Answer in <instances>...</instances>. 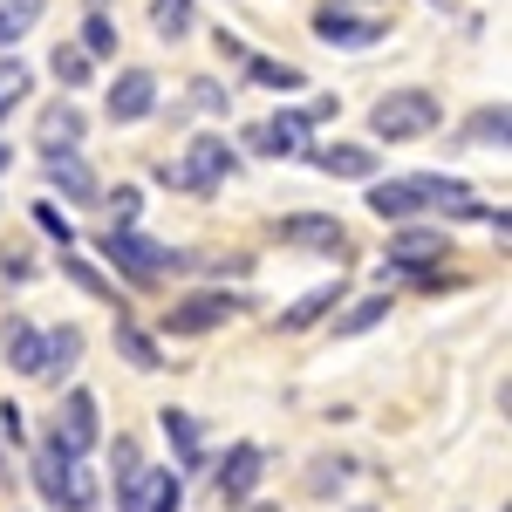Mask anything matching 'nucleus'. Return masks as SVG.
<instances>
[{"label": "nucleus", "instance_id": "6e6552de", "mask_svg": "<svg viewBox=\"0 0 512 512\" xmlns=\"http://www.w3.org/2000/svg\"><path fill=\"white\" fill-rule=\"evenodd\" d=\"M239 144H226V130H198L192 144L178 151V171H185V198H212L226 178L239 171Z\"/></svg>", "mask_w": 512, "mask_h": 512}, {"label": "nucleus", "instance_id": "c85d7f7f", "mask_svg": "<svg viewBox=\"0 0 512 512\" xmlns=\"http://www.w3.org/2000/svg\"><path fill=\"white\" fill-rule=\"evenodd\" d=\"M192 28H198V0H151V35L158 41H192Z\"/></svg>", "mask_w": 512, "mask_h": 512}, {"label": "nucleus", "instance_id": "7c9ffc66", "mask_svg": "<svg viewBox=\"0 0 512 512\" xmlns=\"http://www.w3.org/2000/svg\"><path fill=\"white\" fill-rule=\"evenodd\" d=\"M48 0H0V48H21V41L41 28Z\"/></svg>", "mask_w": 512, "mask_h": 512}, {"label": "nucleus", "instance_id": "f8f14e48", "mask_svg": "<svg viewBox=\"0 0 512 512\" xmlns=\"http://www.w3.org/2000/svg\"><path fill=\"white\" fill-rule=\"evenodd\" d=\"M48 431L62 437L76 458H89V451H103V396L89 390V383H69L62 390V403H55V417H48Z\"/></svg>", "mask_w": 512, "mask_h": 512}, {"label": "nucleus", "instance_id": "9b49d317", "mask_svg": "<svg viewBox=\"0 0 512 512\" xmlns=\"http://www.w3.org/2000/svg\"><path fill=\"white\" fill-rule=\"evenodd\" d=\"M410 178L424 192V212H437V219H458V226H485L492 219V198L478 192L472 178H458V171H410Z\"/></svg>", "mask_w": 512, "mask_h": 512}, {"label": "nucleus", "instance_id": "c756f323", "mask_svg": "<svg viewBox=\"0 0 512 512\" xmlns=\"http://www.w3.org/2000/svg\"><path fill=\"white\" fill-rule=\"evenodd\" d=\"M28 89H35V69L14 55V48H0V123L14 117L21 103H28Z\"/></svg>", "mask_w": 512, "mask_h": 512}, {"label": "nucleus", "instance_id": "aec40b11", "mask_svg": "<svg viewBox=\"0 0 512 512\" xmlns=\"http://www.w3.org/2000/svg\"><path fill=\"white\" fill-rule=\"evenodd\" d=\"M55 267H62V280L76 287L82 301H96V308H130L117 294V280H110V267L96 260V253H82V246H55Z\"/></svg>", "mask_w": 512, "mask_h": 512}, {"label": "nucleus", "instance_id": "a19ab883", "mask_svg": "<svg viewBox=\"0 0 512 512\" xmlns=\"http://www.w3.org/2000/svg\"><path fill=\"white\" fill-rule=\"evenodd\" d=\"M14 478H21V472H14V451L0 444V485H14Z\"/></svg>", "mask_w": 512, "mask_h": 512}, {"label": "nucleus", "instance_id": "c9c22d12", "mask_svg": "<svg viewBox=\"0 0 512 512\" xmlns=\"http://www.w3.org/2000/svg\"><path fill=\"white\" fill-rule=\"evenodd\" d=\"M144 512H185V472H171V465H151V492H144Z\"/></svg>", "mask_w": 512, "mask_h": 512}, {"label": "nucleus", "instance_id": "9d476101", "mask_svg": "<svg viewBox=\"0 0 512 512\" xmlns=\"http://www.w3.org/2000/svg\"><path fill=\"white\" fill-rule=\"evenodd\" d=\"M35 164H41L48 198H62V205H96V192H103V178H96V164L82 158V144H41Z\"/></svg>", "mask_w": 512, "mask_h": 512}, {"label": "nucleus", "instance_id": "f704fd0d", "mask_svg": "<svg viewBox=\"0 0 512 512\" xmlns=\"http://www.w3.org/2000/svg\"><path fill=\"white\" fill-rule=\"evenodd\" d=\"M185 89H192V96H185L192 117H226V110H233V82L226 76H198V82H185Z\"/></svg>", "mask_w": 512, "mask_h": 512}, {"label": "nucleus", "instance_id": "dca6fc26", "mask_svg": "<svg viewBox=\"0 0 512 512\" xmlns=\"http://www.w3.org/2000/svg\"><path fill=\"white\" fill-rule=\"evenodd\" d=\"M110 349H117V362H130L137 376H158V369H171L164 335H158V328H144L130 308H117V321H110Z\"/></svg>", "mask_w": 512, "mask_h": 512}, {"label": "nucleus", "instance_id": "4c0bfd02", "mask_svg": "<svg viewBox=\"0 0 512 512\" xmlns=\"http://www.w3.org/2000/svg\"><path fill=\"white\" fill-rule=\"evenodd\" d=\"M212 55H219L226 69H239V62H246V35H239V28H212Z\"/></svg>", "mask_w": 512, "mask_h": 512}, {"label": "nucleus", "instance_id": "79ce46f5", "mask_svg": "<svg viewBox=\"0 0 512 512\" xmlns=\"http://www.w3.org/2000/svg\"><path fill=\"white\" fill-rule=\"evenodd\" d=\"M7 171H14V151H7V144H0V178H7Z\"/></svg>", "mask_w": 512, "mask_h": 512}, {"label": "nucleus", "instance_id": "a211bd4d", "mask_svg": "<svg viewBox=\"0 0 512 512\" xmlns=\"http://www.w3.org/2000/svg\"><path fill=\"white\" fill-rule=\"evenodd\" d=\"M41 355H48V328L35 315H21V308H7L0 315V362L14 376H41Z\"/></svg>", "mask_w": 512, "mask_h": 512}, {"label": "nucleus", "instance_id": "49530a36", "mask_svg": "<svg viewBox=\"0 0 512 512\" xmlns=\"http://www.w3.org/2000/svg\"><path fill=\"white\" fill-rule=\"evenodd\" d=\"M35 512H41V506H35Z\"/></svg>", "mask_w": 512, "mask_h": 512}, {"label": "nucleus", "instance_id": "bb28decb", "mask_svg": "<svg viewBox=\"0 0 512 512\" xmlns=\"http://www.w3.org/2000/svg\"><path fill=\"white\" fill-rule=\"evenodd\" d=\"M117 14L103 7V0H89V14H82V28H76V48L89 55V62H117Z\"/></svg>", "mask_w": 512, "mask_h": 512}, {"label": "nucleus", "instance_id": "f257e3e1", "mask_svg": "<svg viewBox=\"0 0 512 512\" xmlns=\"http://www.w3.org/2000/svg\"><path fill=\"white\" fill-rule=\"evenodd\" d=\"M96 260L110 267V280L137 287V294H151V287H164V280L192 274V253L171 246V239H151L144 226H103V233H96Z\"/></svg>", "mask_w": 512, "mask_h": 512}, {"label": "nucleus", "instance_id": "f03ea898", "mask_svg": "<svg viewBox=\"0 0 512 512\" xmlns=\"http://www.w3.org/2000/svg\"><path fill=\"white\" fill-rule=\"evenodd\" d=\"M253 301H246V287H226V280H198L185 287L171 308L158 315V335L164 342H205V335H219V328H233Z\"/></svg>", "mask_w": 512, "mask_h": 512}, {"label": "nucleus", "instance_id": "a878e982", "mask_svg": "<svg viewBox=\"0 0 512 512\" xmlns=\"http://www.w3.org/2000/svg\"><path fill=\"white\" fill-rule=\"evenodd\" d=\"M355 472H362V465H355L349 451H315V458H308V472H301V492L328 506V499H342V492L355 485Z\"/></svg>", "mask_w": 512, "mask_h": 512}, {"label": "nucleus", "instance_id": "4468645a", "mask_svg": "<svg viewBox=\"0 0 512 512\" xmlns=\"http://www.w3.org/2000/svg\"><path fill=\"white\" fill-rule=\"evenodd\" d=\"M301 164H315L321 178H349V185H362V178H376L383 171V144H342V137H308L301 144Z\"/></svg>", "mask_w": 512, "mask_h": 512}, {"label": "nucleus", "instance_id": "7ed1b4c3", "mask_svg": "<svg viewBox=\"0 0 512 512\" xmlns=\"http://www.w3.org/2000/svg\"><path fill=\"white\" fill-rule=\"evenodd\" d=\"M431 130H444V96L424 89V82L383 89L369 103V144H424Z\"/></svg>", "mask_w": 512, "mask_h": 512}, {"label": "nucleus", "instance_id": "6ab92c4d", "mask_svg": "<svg viewBox=\"0 0 512 512\" xmlns=\"http://www.w3.org/2000/svg\"><path fill=\"white\" fill-rule=\"evenodd\" d=\"M362 205H369V219H383V226H403V219H424V192H417V178L403 171V178H362Z\"/></svg>", "mask_w": 512, "mask_h": 512}, {"label": "nucleus", "instance_id": "393cba45", "mask_svg": "<svg viewBox=\"0 0 512 512\" xmlns=\"http://www.w3.org/2000/svg\"><path fill=\"white\" fill-rule=\"evenodd\" d=\"M82 137H89V110H82L69 89L35 110V144H82Z\"/></svg>", "mask_w": 512, "mask_h": 512}, {"label": "nucleus", "instance_id": "1a4fd4ad", "mask_svg": "<svg viewBox=\"0 0 512 512\" xmlns=\"http://www.w3.org/2000/svg\"><path fill=\"white\" fill-rule=\"evenodd\" d=\"M274 239L287 246V253H315V260H349L355 246H349V226L335 219V212H280L274 219Z\"/></svg>", "mask_w": 512, "mask_h": 512}, {"label": "nucleus", "instance_id": "2eb2a0df", "mask_svg": "<svg viewBox=\"0 0 512 512\" xmlns=\"http://www.w3.org/2000/svg\"><path fill=\"white\" fill-rule=\"evenodd\" d=\"M158 431H164V451H171V472L198 478L205 465H212V437H205V424H198V410L164 403V410H158Z\"/></svg>", "mask_w": 512, "mask_h": 512}, {"label": "nucleus", "instance_id": "39448f33", "mask_svg": "<svg viewBox=\"0 0 512 512\" xmlns=\"http://www.w3.org/2000/svg\"><path fill=\"white\" fill-rule=\"evenodd\" d=\"M308 137H315L308 110H301L294 96H280V110H274V117H260V123H246V130H239V158L287 164V158H301V144H308Z\"/></svg>", "mask_w": 512, "mask_h": 512}, {"label": "nucleus", "instance_id": "5701e85b", "mask_svg": "<svg viewBox=\"0 0 512 512\" xmlns=\"http://www.w3.org/2000/svg\"><path fill=\"white\" fill-rule=\"evenodd\" d=\"M451 144H458V151H506L512 144V110L506 103H478V110H465L458 130H451Z\"/></svg>", "mask_w": 512, "mask_h": 512}, {"label": "nucleus", "instance_id": "20e7f679", "mask_svg": "<svg viewBox=\"0 0 512 512\" xmlns=\"http://www.w3.org/2000/svg\"><path fill=\"white\" fill-rule=\"evenodd\" d=\"M308 35L321 48H342V55H369V48H383L390 41V21L376 14V7H349V0H321L315 21H308Z\"/></svg>", "mask_w": 512, "mask_h": 512}, {"label": "nucleus", "instance_id": "37998d69", "mask_svg": "<svg viewBox=\"0 0 512 512\" xmlns=\"http://www.w3.org/2000/svg\"><path fill=\"white\" fill-rule=\"evenodd\" d=\"M349 512H383V506H349Z\"/></svg>", "mask_w": 512, "mask_h": 512}, {"label": "nucleus", "instance_id": "412c9836", "mask_svg": "<svg viewBox=\"0 0 512 512\" xmlns=\"http://www.w3.org/2000/svg\"><path fill=\"white\" fill-rule=\"evenodd\" d=\"M342 301H349V274L315 280L308 294H294V308H280V315H274V328H280V335H308V328H321Z\"/></svg>", "mask_w": 512, "mask_h": 512}, {"label": "nucleus", "instance_id": "b1692460", "mask_svg": "<svg viewBox=\"0 0 512 512\" xmlns=\"http://www.w3.org/2000/svg\"><path fill=\"white\" fill-rule=\"evenodd\" d=\"M82 349H89L82 321H55V328H48V355H41V376H35V383H55V390H62V383L82 369Z\"/></svg>", "mask_w": 512, "mask_h": 512}, {"label": "nucleus", "instance_id": "a18cd8bd", "mask_svg": "<svg viewBox=\"0 0 512 512\" xmlns=\"http://www.w3.org/2000/svg\"><path fill=\"white\" fill-rule=\"evenodd\" d=\"M499 512H506V506H499Z\"/></svg>", "mask_w": 512, "mask_h": 512}, {"label": "nucleus", "instance_id": "473e14b6", "mask_svg": "<svg viewBox=\"0 0 512 512\" xmlns=\"http://www.w3.org/2000/svg\"><path fill=\"white\" fill-rule=\"evenodd\" d=\"M28 219H35V233L48 239V246H82V233H76V219L55 205V198H35L28 205Z\"/></svg>", "mask_w": 512, "mask_h": 512}, {"label": "nucleus", "instance_id": "4be33fe9", "mask_svg": "<svg viewBox=\"0 0 512 512\" xmlns=\"http://www.w3.org/2000/svg\"><path fill=\"white\" fill-rule=\"evenodd\" d=\"M233 76H239V89H267V96H301V89H308V69H301V62L260 55V48H246V62H239Z\"/></svg>", "mask_w": 512, "mask_h": 512}, {"label": "nucleus", "instance_id": "2f4dec72", "mask_svg": "<svg viewBox=\"0 0 512 512\" xmlns=\"http://www.w3.org/2000/svg\"><path fill=\"white\" fill-rule=\"evenodd\" d=\"M96 205H103L110 226H144V185H103Z\"/></svg>", "mask_w": 512, "mask_h": 512}, {"label": "nucleus", "instance_id": "ddd939ff", "mask_svg": "<svg viewBox=\"0 0 512 512\" xmlns=\"http://www.w3.org/2000/svg\"><path fill=\"white\" fill-rule=\"evenodd\" d=\"M164 103V82L158 69H144V62H130V69H117L110 76V89H103V117L117 123V130H130V123H151Z\"/></svg>", "mask_w": 512, "mask_h": 512}, {"label": "nucleus", "instance_id": "58836bf2", "mask_svg": "<svg viewBox=\"0 0 512 512\" xmlns=\"http://www.w3.org/2000/svg\"><path fill=\"white\" fill-rule=\"evenodd\" d=\"M0 280H7V287H28V280H35V260H21V253H0Z\"/></svg>", "mask_w": 512, "mask_h": 512}, {"label": "nucleus", "instance_id": "e433bc0d", "mask_svg": "<svg viewBox=\"0 0 512 512\" xmlns=\"http://www.w3.org/2000/svg\"><path fill=\"white\" fill-rule=\"evenodd\" d=\"M0 444L7 451H28V410L21 403H0Z\"/></svg>", "mask_w": 512, "mask_h": 512}, {"label": "nucleus", "instance_id": "72a5a7b5", "mask_svg": "<svg viewBox=\"0 0 512 512\" xmlns=\"http://www.w3.org/2000/svg\"><path fill=\"white\" fill-rule=\"evenodd\" d=\"M144 492H151V458L110 472V499H117V512H144Z\"/></svg>", "mask_w": 512, "mask_h": 512}, {"label": "nucleus", "instance_id": "ea45409f", "mask_svg": "<svg viewBox=\"0 0 512 512\" xmlns=\"http://www.w3.org/2000/svg\"><path fill=\"white\" fill-rule=\"evenodd\" d=\"M301 110H308V123H315V130H328V123L342 117V96H315V103H301Z\"/></svg>", "mask_w": 512, "mask_h": 512}, {"label": "nucleus", "instance_id": "cd10ccee", "mask_svg": "<svg viewBox=\"0 0 512 512\" xmlns=\"http://www.w3.org/2000/svg\"><path fill=\"white\" fill-rule=\"evenodd\" d=\"M96 69H103V62H89V55H82L76 41H55V48H48V76L62 82L69 96H82V89H96Z\"/></svg>", "mask_w": 512, "mask_h": 512}, {"label": "nucleus", "instance_id": "f3484780", "mask_svg": "<svg viewBox=\"0 0 512 512\" xmlns=\"http://www.w3.org/2000/svg\"><path fill=\"white\" fill-rule=\"evenodd\" d=\"M390 315H396V287H376V294H349L321 328H328L335 342H362V335H376Z\"/></svg>", "mask_w": 512, "mask_h": 512}, {"label": "nucleus", "instance_id": "423d86ee", "mask_svg": "<svg viewBox=\"0 0 512 512\" xmlns=\"http://www.w3.org/2000/svg\"><path fill=\"white\" fill-rule=\"evenodd\" d=\"M458 246H451V233L444 226H431V219H403V226H390V253H383V287H396L403 274H417V267H444Z\"/></svg>", "mask_w": 512, "mask_h": 512}, {"label": "nucleus", "instance_id": "c03bdc74", "mask_svg": "<svg viewBox=\"0 0 512 512\" xmlns=\"http://www.w3.org/2000/svg\"><path fill=\"white\" fill-rule=\"evenodd\" d=\"M349 7H376V0H349Z\"/></svg>", "mask_w": 512, "mask_h": 512}, {"label": "nucleus", "instance_id": "0eeeda50", "mask_svg": "<svg viewBox=\"0 0 512 512\" xmlns=\"http://www.w3.org/2000/svg\"><path fill=\"white\" fill-rule=\"evenodd\" d=\"M205 478H212V492H219V506H246V499H260V485H267V444L260 437H239V444H226L212 465H205Z\"/></svg>", "mask_w": 512, "mask_h": 512}]
</instances>
